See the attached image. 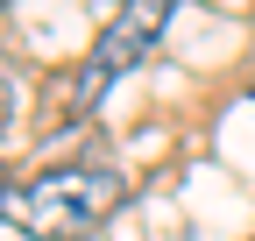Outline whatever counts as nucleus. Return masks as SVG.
Returning <instances> with one entry per match:
<instances>
[{
  "mask_svg": "<svg viewBox=\"0 0 255 241\" xmlns=\"http://www.w3.org/2000/svg\"><path fill=\"white\" fill-rule=\"evenodd\" d=\"M163 21H170V0H128V7L100 28V43H92L85 71H78V85H71V114H78V120L107 100V85H114L121 71H135L142 57L163 43Z\"/></svg>",
  "mask_w": 255,
  "mask_h": 241,
  "instance_id": "obj_2",
  "label": "nucleus"
},
{
  "mask_svg": "<svg viewBox=\"0 0 255 241\" xmlns=\"http://www.w3.org/2000/svg\"><path fill=\"white\" fill-rule=\"evenodd\" d=\"M121 170L107 163H57L28 185H0V220L21 227L28 241H92L107 227V213H121Z\"/></svg>",
  "mask_w": 255,
  "mask_h": 241,
  "instance_id": "obj_1",
  "label": "nucleus"
},
{
  "mask_svg": "<svg viewBox=\"0 0 255 241\" xmlns=\"http://www.w3.org/2000/svg\"><path fill=\"white\" fill-rule=\"evenodd\" d=\"M14 120V78H7V64H0V128Z\"/></svg>",
  "mask_w": 255,
  "mask_h": 241,
  "instance_id": "obj_3",
  "label": "nucleus"
},
{
  "mask_svg": "<svg viewBox=\"0 0 255 241\" xmlns=\"http://www.w3.org/2000/svg\"><path fill=\"white\" fill-rule=\"evenodd\" d=\"M121 7H128V0H121Z\"/></svg>",
  "mask_w": 255,
  "mask_h": 241,
  "instance_id": "obj_4",
  "label": "nucleus"
}]
</instances>
